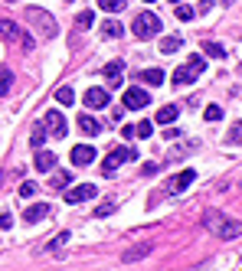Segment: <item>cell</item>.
Masks as SVG:
<instances>
[{"mask_svg":"<svg viewBox=\"0 0 242 271\" xmlns=\"http://www.w3.org/2000/svg\"><path fill=\"white\" fill-rule=\"evenodd\" d=\"M203 226L210 229L213 235H219V239H236L239 235V219H229L226 212H206Z\"/></svg>","mask_w":242,"mask_h":271,"instance_id":"1","label":"cell"},{"mask_svg":"<svg viewBox=\"0 0 242 271\" xmlns=\"http://www.w3.org/2000/svg\"><path fill=\"white\" fill-rule=\"evenodd\" d=\"M131 30H134L137 39H151V36H157V33H161V17H157V13H151V10H141V13L134 17V26H131Z\"/></svg>","mask_w":242,"mask_h":271,"instance_id":"2","label":"cell"},{"mask_svg":"<svg viewBox=\"0 0 242 271\" xmlns=\"http://www.w3.org/2000/svg\"><path fill=\"white\" fill-rule=\"evenodd\" d=\"M0 36H4L7 43H20V46H23L26 52H30L33 46H36V39H33L30 33H23V30H20L17 23H13V20H4V17H0Z\"/></svg>","mask_w":242,"mask_h":271,"instance_id":"3","label":"cell"},{"mask_svg":"<svg viewBox=\"0 0 242 271\" xmlns=\"http://www.w3.org/2000/svg\"><path fill=\"white\" fill-rule=\"evenodd\" d=\"M26 20H30V23L39 30V36H46V39L56 36V20H53L43 7H26Z\"/></svg>","mask_w":242,"mask_h":271,"instance_id":"4","label":"cell"},{"mask_svg":"<svg viewBox=\"0 0 242 271\" xmlns=\"http://www.w3.org/2000/svg\"><path fill=\"white\" fill-rule=\"evenodd\" d=\"M206 69V59L203 56H190L186 59V66H180L174 72V85H190V82H197V75Z\"/></svg>","mask_w":242,"mask_h":271,"instance_id":"5","label":"cell"},{"mask_svg":"<svg viewBox=\"0 0 242 271\" xmlns=\"http://www.w3.org/2000/svg\"><path fill=\"white\" fill-rule=\"evenodd\" d=\"M124 160H137V150H134V147H115L112 154L105 157V164H102V173H105V177H112V173L118 170Z\"/></svg>","mask_w":242,"mask_h":271,"instance_id":"6","label":"cell"},{"mask_svg":"<svg viewBox=\"0 0 242 271\" xmlns=\"http://www.w3.org/2000/svg\"><path fill=\"white\" fill-rule=\"evenodd\" d=\"M99 196V190H95L92 183H82V186H72V190L66 193V203L75 206V203H85V199H95Z\"/></svg>","mask_w":242,"mask_h":271,"instance_id":"7","label":"cell"},{"mask_svg":"<svg viewBox=\"0 0 242 271\" xmlns=\"http://www.w3.org/2000/svg\"><path fill=\"white\" fill-rule=\"evenodd\" d=\"M43 128L50 131L53 137H66V118H62L59 111L53 108V111H46V118H43Z\"/></svg>","mask_w":242,"mask_h":271,"instance_id":"8","label":"cell"},{"mask_svg":"<svg viewBox=\"0 0 242 271\" xmlns=\"http://www.w3.org/2000/svg\"><path fill=\"white\" fill-rule=\"evenodd\" d=\"M151 105V95L144 88H128L124 92V108H148Z\"/></svg>","mask_w":242,"mask_h":271,"instance_id":"9","label":"cell"},{"mask_svg":"<svg viewBox=\"0 0 242 271\" xmlns=\"http://www.w3.org/2000/svg\"><path fill=\"white\" fill-rule=\"evenodd\" d=\"M82 101H85L88 108H108V88H88L85 95H82Z\"/></svg>","mask_w":242,"mask_h":271,"instance_id":"10","label":"cell"},{"mask_svg":"<svg viewBox=\"0 0 242 271\" xmlns=\"http://www.w3.org/2000/svg\"><path fill=\"white\" fill-rule=\"evenodd\" d=\"M92 160H95V147L92 144H75L72 147V164L75 167H88Z\"/></svg>","mask_w":242,"mask_h":271,"instance_id":"11","label":"cell"},{"mask_svg":"<svg viewBox=\"0 0 242 271\" xmlns=\"http://www.w3.org/2000/svg\"><path fill=\"white\" fill-rule=\"evenodd\" d=\"M121 72H124V62H121V59H115V62H108V66H105L108 88H118V85H121Z\"/></svg>","mask_w":242,"mask_h":271,"instance_id":"12","label":"cell"},{"mask_svg":"<svg viewBox=\"0 0 242 271\" xmlns=\"http://www.w3.org/2000/svg\"><path fill=\"white\" fill-rule=\"evenodd\" d=\"M33 167H36L39 173H50L53 167H56V154H50V150L39 147V150H36V160H33Z\"/></svg>","mask_w":242,"mask_h":271,"instance_id":"13","label":"cell"},{"mask_svg":"<svg viewBox=\"0 0 242 271\" xmlns=\"http://www.w3.org/2000/svg\"><path fill=\"white\" fill-rule=\"evenodd\" d=\"M193 180H197V173H193V170H190V167H186V170H183V173H177V177H174V180H170V193H180V190H186V186H190V183H193Z\"/></svg>","mask_w":242,"mask_h":271,"instance_id":"14","label":"cell"},{"mask_svg":"<svg viewBox=\"0 0 242 271\" xmlns=\"http://www.w3.org/2000/svg\"><path fill=\"white\" fill-rule=\"evenodd\" d=\"M79 131H82V134H88V137H95L102 131V124L95 121L92 115H79Z\"/></svg>","mask_w":242,"mask_h":271,"instance_id":"15","label":"cell"},{"mask_svg":"<svg viewBox=\"0 0 242 271\" xmlns=\"http://www.w3.org/2000/svg\"><path fill=\"white\" fill-rule=\"evenodd\" d=\"M177 115H180V108H177V105H164V108L154 115V121H157V124H174Z\"/></svg>","mask_w":242,"mask_h":271,"instance_id":"16","label":"cell"},{"mask_svg":"<svg viewBox=\"0 0 242 271\" xmlns=\"http://www.w3.org/2000/svg\"><path fill=\"white\" fill-rule=\"evenodd\" d=\"M46 216H50V203H36V206H30V209L23 212L26 222H39V219H46Z\"/></svg>","mask_w":242,"mask_h":271,"instance_id":"17","label":"cell"},{"mask_svg":"<svg viewBox=\"0 0 242 271\" xmlns=\"http://www.w3.org/2000/svg\"><path fill=\"white\" fill-rule=\"evenodd\" d=\"M137 79L141 82H148V85H164V69H144V72H137Z\"/></svg>","mask_w":242,"mask_h":271,"instance_id":"18","label":"cell"},{"mask_svg":"<svg viewBox=\"0 0 242 271\" xmlns=\"http://www.w3.org/2000/svg\"><path fill=\"white\" fill-rule=\"evenodd\" d=\"M124 33V26L118 23V20H105V23H102V36H108V39H118Z\"/></svg>","mask_w":242,"mask_h":271,"instance_id":"19","label":"cell"},{"mask_svg":"<svg viewBox=\"0 0 242 271\" xmlns=\"http://www.w3.org/2000/svg\"><path fill=\"white\" fill-rule=\"evenodd\" d=\"M151 248H154V245H151V242H144V245H137V248H128L121 258H124V261H137V258H144V255H151Z\"/></svg>","mask_w":242,"mask_h":271,"instance_id":"20","label":"cell"},{"mask_svg":"<svg viewBox=\"0 0 242 271\" xmlns=\"http://www.w3.org/2000/svg\"><path fill=\"white\" fill-rule=\"evenodd\" d=\"M180 46H183V36H164V39H161V52H164V56L177 52Z\"/></svg>","mask_w":242,"mask_h":271,"instance_id":"21","label":"cell"},{"mask_svg":"<svg viewBox=\"0 0 242 271\" xmlns=\"http://www.w3.org/2000/svg\"><path fill=\"white\" fill-rule=\"evenodd\" d=\"M43 144H46V128H43V124H36V128H33V134H30V147L39 150Z\"/></svg>","mask_w":242,"mask_h":271,"instance_id":"22","label":"cell"},{"mask_svg":"<svg viewBox=\"0 0 242 271\" xmlns=\"http://www.w3.org/2000/svg\"><path fill=\"white\" fill-rule=\"evenodd\" d=\"M10 88H13V72L0 69V95H10Z\"/></svg>","mask_w":242,"mask_h":271,"instance_id":"23","label":"cell"},{"mask_svg":"<svg viewBox=\"0 0 242 271\" xmlns=\"http://www.w3.org/2000/svg\"><path fill=\"white\" fill-rule=\"evenodd\" d=\"M124 4H128V0H99V7L105 13H118V10H124Z\"/></svg>","mask_w":242,"mask_h":271,"instance_id":"24","label":"cell"},{"mask_svg":"<svg viewBox=\"0 0 242 271\" xmlns=\"http://www.w3.org/2000/svg\"><path fill=\"white\" fill-rule=\"evenodd\" d=\"M56 101H59V105H72V101H75V92H72L69 85H62L59 92H56Z\"/></svg>","mask_w":242,"mask_h":271,"instance_id":"25","label":"cell"},{"mask_svg":"<svg viewBox=\"0 0 242 271\" xmlns=\"http://www.w3.org/2000/svg\"><path fill=\"white\" fill-rule=\"evenodd\" d=\"M50 186H53V190H62V186H69V173H66V170H56V173H53V180H50Z\"/></svg>","mask_w":242,"mask_h":271,"instance_id":"26","label":"cell"},{"mask_svg":"<svg viewBox=\"0 0 242 271\" xmlns=\"http://www.w3.org/2000/svg\"><path fill=\"white\" fill-rule=\"evenodd\" d=\"M203 52L213 56V59H223V56H226V49H223L219 43H213V39H210V43H203Z\"/></svg>","mask_w":242,"mask_h":271,"instance_id":"27","label":"cell"},{"mask_svg":"<svg viewBox=\"0 0 242 271\" xmlns=\"http://www.w3.org/2000/svg\"><path fill=\"white\" fill-rule=\"evenodd\" d=\"M151 131H154V124H151V121H137L134 124V137H141V141H144V137H151Z\"/></svg>","mask_w":242,"mask_h":271,"instance_id":"28","label":"cell"},{"mask_svg":"<svg viewBox=\"0 0 242 271\" xmlns=\"http://www.w3.org/2000/svg\"><path fill=\"white\" fill-rule=\"evenodd\" d=\"M66 242H69V232H59L56 239H50V245H46V252H59V248L66 245Z\"/></svg>","mask_w":242,"mask_h":271,"instance_id":"29","label":"cell"},{"mask_svg":"<svg viewBox=\"0 0 242 271\" xmlns=\"http://www.w3.org/2000/svg\"><path fill=\"white\" fill-rule=\"evenodd\" d=\"M75 23H79L82 30H85V26H92V23H95V13H92V10H82L79 17H75Z\"/></svg>","mask_w":242,"mask_h":271,"instance_id":"30","label":"cell"},{"mask_svg":"<svg viewBox=\"0 0 242 271\" xmlns=\"http://www.w3.org/2000/svg\"><path fill=\"white\" fill-rule=\"evenodd\" d=\"M203 118H206V121H223V108H219V105H210V108L203 111Z\"/></svg>","mask_w":242,"mask_h":271,"instance_id":"31","label":"cell"},{"mask_svg":"<svg viewBox=\"0 0 242 271\" xmlns=\"http://www.w3.org/2000/svg\"><path fill=\"white\" fill-rule=\"evenodd\" d=\"M20 196H23V199H33V196H36V183H30V180H26V183H20Z\"/></svg>","mask_w":242,"mask_h":271,"instance_id":"32","label":"cell"},{"mask_svg":"<svg viewBox=\"0 0 242 271\" xmlns=\"http://www.w3.org/2000/svg\"><path fill=\"white\" fill-rule=\"evenodd\" d=\"M193 17H197L193 7H177V20H183V23H186V20H193Z\"/></svg>","mask_w":242,"mask_h":271,"instance_id":"33","label":"cell"},{"mask_svg":"<svg viewBox=\"0 0 242 271\" xmlns=\"http://www.w3.org/2000/svg\"><path fill=\"white\" fill-rule=\"evenodd\" d=\"M112 212H115V203H102L99 209H95V216H99V219H105V216H112Z\"/></svg>","mask_w":242,"mask_h":271,"instance_id":"34","label":"cell"},{"mask_svg":"<svg viewBox=\"0 0 242 271\" xmlns=\"http://www.w3.org/2000/svg\"><path fill=\"white\" fill-rule=\"evenodd\" d=\"M239 137H242V124H232V131H229V144H239Z\"/></svg>","mask_w":242,"mask_h":271,"instance_id":"35","label":"cell"},{"mask_svg":"<svg viewBox=\"0 0 242 271\" xmlns=\"http://www.w3.org/2000/svg\"><path fill=\"white\" fill-rule=\"evenodd\" d=\"M13 226V216L10 212H4V216H0V229H10Z\"/></svg>","mask_w":242,"mask_h":271,"instance_id":"36","label":"cell"},{"mask_svg":"<svg viewBox=\"0 0 242 271\" xmlns=\"http://www.w3.org/2000/svg\"><path fill=\"white\" fill-rule=\"evenodd\" d=\"M157 173V164H144V177H154Z\"/></svg>","mask_w":242,"mask_h":271,"instance_id":"37","label":"cell"},{"mask_svg":"<svg viewBox=\"0 0 242 271\" xmlns=\"http://www.w3.org/2000/svg\"><path fill=\"white\" fill-rule=\"evenodd\" d=\"M4 4H13V0H4Z\"/></svg>","mask_w":242,"mask_h":271,"instance_id":"38","label":"cell"},{"mask_svg":"<svg viewBox=\"0 0 242 271\" xmlns=\"http://www.w3.org/2000/svg\"><path fill=\"white\" fill-rule=\"evenodd\" d=\"M170 4H177V0H170Z\"/></svg>","mask_w":242,"mask_h":271,"instance_id":"39","label":"cell"},{"mask_svg":"<svg viewBox=\"0 0 242 271\" xmlns=\"http://www.w3.org/2000/svg\"><path fill=\"white\" fill-rule=\"evenodd\" d=\"M144 4H151V0H144Z\"/></svg>","mask_w":242,"mask_h":271,"instance_id":"40","label":"cell"}]
</instances>
